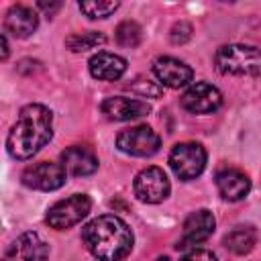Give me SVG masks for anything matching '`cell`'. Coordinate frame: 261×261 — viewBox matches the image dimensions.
<instances>
[{
    "instance_id": "cell-1",
    "label": "cell",
    "mask_w": 261,
    "mask_h": 261,
    "mask_svg": "<svg viewBox=\"0 0 261 261\" xmlns=\"http://www.w3.org/2000/svg\"><path fill=\"white\" fill-rule=\"evenodd\" d=\"M53 137V112L43 104H27L6 137V149L14 159H31Z\"/></svg>"
},
{
    "instance_id": "cell-2",
    "label": "cell",
    "mask_w": 261,
    "mask_h": 261,
    "mask_svg": "<svg viewBox=\"0 0 261 261\" xmlns=\"http://www.w3.org/2000/svg\"><path fill=\"white\" fill-rule=\"evenodd\" d=\"M82 239L86 249L98 261L124 259L130 253L135 241L128 224L114 214H104L90 220L82 230Z\"/></svg>"
},
{
    "instance_id": "cell-3",
    "label": "cell",
    "mask_w": 261,
    "mask_h": 261,
    "mask_svg": "<svg viewBox=\"0 0 261 261\" xmlns=\"http://www.w3.org/2000/svg\"><path fill=\"white\" fill-rule=\"evenodd\" d=\"M214 65L222 75H261V49L251 45H224L214 55Z\"/></svg>"
},
{
    "instance_id": "cell-4",
    "label": "cell",
    "mask_w": 261,
    "mask_h": 261,
    "mask_svg": "<svg viewBox=\"0 0 261 261\" xmlns=\"http://www.w3.org/2000/svg\"><path fill=\"white\" fill-rule=\"evenodd\" d=\"M92 208V200L86 194H73L65 200L55 202L45 216V222L55 230H65L82 222Z\"/></svg>"
},
{
    "instance_id": "cell-5",
    "label": "cell",
    "mask_w": 261,
    "mask_h": 261,
    "mask_svg": "<svg viewBox=\"0 0 261 261\" xmlns=\"http://www.w3.org/2000/svg\"><path fill=\"white\" fill-rule=\"evenodd\" d=\"M169 165L179 179H196L206 167V149L200 143H177L169 153Z\"/></svg>"
},
{
    "instance_id": "cell-6",
    "label": "cell",
    "mask_w": 261,
    "mask_h": 261,
    "mask_svg": "<svg viewBox=\"0 0 261 261\" xmlns=\"http://www.w3.org/2000/svg\"><path fill=\"white\" fill-rule=\"evenodd\" d=\"M116 147L122 153L133 155V157H151L159 151L161 139L151 126L139 124V126L120 130L116 137Z\"/></svg>"
},
{
    "instance_id": "cell-7",
    "label": "cell",
    "mask_w": 261,
    "mask_h": 261,
    "mask_svg": "<svg viewBox=\"0 0 261 261\" xmlns=\"http://www.w3.org/2000/svg\"><path fill=\"white\" fill-rule=\"evenodd\" d=\"M135 196L145 204H159L169 196V179L161 167H145L133 181Z\"/></svg>"
},
{
    "instance_id": "cell-8",
    "label": "cell",
    "mask_w": 261,
    "mask_h": 261,
    "mask_svg": "<svg viewBox=\"0 0 261 261\" xmlns=\"http://www.w3.org/2000/svg\"><path fill=\"white\" fill-rule=\"evenodd\" d=\"M65 177H67L65 167L61 163H53V161L33 163L20 175V179L27 188L41 190V192H51V190L61 188L65 184Z\"/></svg>"
},
{
    "instance_id": "cell-9",
    "label": "cell",
    "mask_w": 261,
    "mask_h": 261,
    "mask_svg": "<svg viewBox=\"0 0 261 261\" xmlns=\"http://www.w3.org/2000/svg\"><path fill=\"white\" fill-rule=\"evenodd\" d=\"M181 106L194 114H210L222 106V94L212 84L196 82L184 92Z\"/></svg>"
},
{
    "instance_id": "cell-10",
    "label": "cell",
    "mask_w": 261,
    "mask_h": 261,
    "mask_svg": "<svg viewBox=\"0 0 261 261\" xmlns=\"http://www.w3.org/2000/svg\"><path fill=\"white\" fill-rule=\"evenodd\" d=\"M49 247L39 232H22L2 255V261H47Z\"/></svg>"
},
{
    "instance_id": "cell-11",
    "label": "cell",
    "mask_w": 261,
    "mask_h": 261,
    "mask_svg": "<svg viewBox=\"0 0 261 261\" xmlns=\"http://www.w3.org/2000/svg\"><path fill=\"white\" fill-rule=\"evenodd\" d=\"M214 226H216V220L210 210L200 208L192 212L184 222V234L177 243V249H190V247L204 243L214 232Z\"/></svg>"
},
{
    "instance_id": "cell-12",
    "label": "cell",
    "mask_w": 261,
    "mask_h": 261,
    "mask_svg": "<svg viewBox=\"0 0 261 261\" xmlns=\"http://www.w3.org/2000/svg\"><path fill=\"white\" fill-rule=\"evenodd\" d=\"M153 73L159 80V84L167 86V88H184L192 82L194 71L188 63L175 59V57H159L153 63Z\"/></svg>"
},
{
    "instance_id": "cell-13",
    "label": "cell",
    "mask_w": 261,
    "mask_h": 261,
    "mask_svg": "<svg viewBox=\"0 0 261 261\" xmlns=\"http://www.w3.org/2000/svg\"><path fill=\"white\" fill-rule=\"evenodd\" d=\"M151 106L143 100H137V98H124V96H112V98H106L102 102V112L110 118V120H135V118H141L145 114H149Z\"/></svg>"
},
{
    "instance_id": "cell-14",
    "label": "cell",
    "mask_w": 261,
    "mask_h": 261,
    "mask_svg": "<svg viewBox=\"0 0 261 261\" xmlns=\"http://www.w3.org/2000/svg\"><path fill=\"white\" fill-rule=\"evenodd\" d=\"M61 165L71 175H77V177L92 175L98 169V157H96V153L90 147L73 145V147H67L61 153Z\"/></svg>"
},
{
    "instance_id": "cell-15",
    "label": "cell",
    "mask_w": 261,
    "mask_h": 261,
    "mask_svg": "<svg viewBox=\"0 0 261 261\" xmlns=\"http://www.w3.org/2000/svg\"><path fill=\"white\" fill-rule=\"evenodd\" d=\"M39 27V16L33 8L24 4H14L8 8L6 18H4V29L16 39H27L31 37Z\"/></svg>"
},
{
    "instance_id": "cell-16",
    "label": "cell",
    "mask_w": 261,
    "mask_h": 261,
    "mask_svg": "<svg viewBox=\"0 0 261 261\" xmlns=\"http://www.w3.org/2000/svg\"><path fill=\"white\" fill-rule=\"evenodd\" d=\"M88 67H90L92 77L102 80V82H114V80L122 77V73L126 71V59L116 53L98 51L96 55L90 57Z\"/></svg>"
},
{
    "instance_id": "cell-17",
    "label": "cell",
    "mask_w": 261,
    "mask_h": 261,
    "mask_svg": "<svg viewBox=\"0 0 261 261\" xmlns=\"http://www.w3.org/2000/svg\"><path fill=\"white\" fill-rule=\"evenodd\" d=\"M216 188L224 200L239 202L249 194L251 181L243 171H239L234 167H226V169H220L216 173Z\"/></svg>"
},
{
    "instance_id": "cell-18",
    "label": "cell",
    "mask_w": 261,
    "mask_h": 261,
    "mask_svg": "<svg viewBox=\"0 0 261 261\" xmlns=\"http://www.w3.org/2000/svg\"><path fill=\"white\" fill-rule=\"evenodd\" d=\"M257 243V230L249 224L234 226L226 237H224V247L234 253V255H247Z\"/></svg>"
},
{
    "instance_id": "cell-19",
    "label": "cell",
    "mask_w": 261,
    "mask_h": 261,
    "mask_svg": "<svg viewBox=\"0 0 261 261\" xmlns=\"http://www.w3.org/2000/svg\"><path fill=\"white\" fill-rule=\"evenodd\" d=\"M106 41V37L102 33H96V31H88V33H77V35H71L65 45L75 51V53H82V51H88V49H94L98 45H102Z\"/></svg>"
},
{
    "instance_id": "cell-20",
    "label": "cell",
    "mask_w": 261,
    "mask_h": 261,
    "mask_svg": "<svg viewBox=\"0 0 261 261\" xmlns=\"http://www.w3.org/2000/svg\"><path fill=\"white\" fill-rule=\"evenodd\" d=\"M143 39V29L135 20H122L116 27V41L122 47H137Z\"/></svg>"
},
{
    "instance_id": "cell-21",
    "label": "cell",
    "mask_w": 261,
    "mask_h": 261,
    "mask_svg": "<svg viewBox=\"0 0 261 261\" xmlns=\"http://www.w3.org/2000/svg\"><path fill=\"white\" fill-rule=\"evenodd\" d=\"M118 8V2H80V10L90 18H106Z\"/></svg>"
},
{
    "instance_id": "cell-22",
    "label": "cell",
    "mask_w": 261,
    "mask_h": 261,
    "mask_svg": "<svg viewBox=\"0 0 261 261\" xmlns=\"http://www.w3.org/2000/svg\"><path fill=\"white\" fill-rule=\"evenodd\" d=\"M169 37H171V43H175V45L186 43V41L192 37V24H190V22H186V20L175 22V24L171 27Z\"/></svg>"
},
{
    "instance_id": "cell-23",
    "label": "cell",
    "mask_w": 261,
    "mask_h": 261,
    "mask_svg": "<svg viewBox=\"0 0 261 261\" xmlns=\"http://www.w3.org/2000/svg\"><path fill=\"white\" fill-rule=\"evenodd\" d=\"M181 261H216V257L208 249H192L181 257Z\"/></svg>"
},
{
    "instance_id": "cell-24",
    "label": "cell",
    "mask_w": 261,
    "mask_h": 261,
    "mask_svg": "<svg viewBox=\"0 0 261 261\" xmlns=\"http://www.w3.org/2000/svg\"><path fill=\"white\" fill-rule=\"evenodd\" d=\"M37 6H39L41 10H45V12L49 14V16H53V12H55V10H59L61 2H53V4H47V2H39Z\"/></svg>"
},
{
    "instance_id": "cell-25",
    "label": "cell",
    "mask_w": 261,
    "mask_h": 261,
    "mask_svg": "<svg viewBox=\"0 0 261 261\" xmlns=\"http://www.w3.org/2000/svg\"><path fill=\"white\" fill-rule=\"evenodd\" d=\"M0 43H2V55H0V57H2V61H4V59L8 57V41H6V35L0 37Z\"/></svg>"
},
{
    "instance_id": "cell-26",
    "label": "cell",
    "mask_w": 261,
    "mask_h": 261,
    "mask_svg": "<svg viewBox=\"0 0 261 261\" xmlns=\"http://www.w3.org/2000/svg\"><path fill=\"white\" fill-rule=\"evenodd\" d=\"M155 261H169L167 257H159V259H155Z\"/></svg>"
}]
</instances>
